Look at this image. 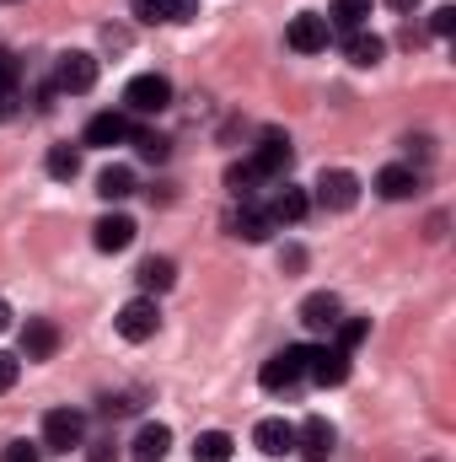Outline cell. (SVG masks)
<instances>
[{"label": "cell", "mask_w": 456, "mask_h": 462, "mask_svg": "<svg viewBox=\"0 0 456 462\" xmlns=\"http://www.w3.org/2000/svg\"><path fill=\"white\" fill-rule=\"evenodd\" d=\"M290 156H296L290 140L269 129V134L258 140V151H252V167H258V178H285V172H290Z\"/></svg>", "instance_id": "ba28073f"}, {"label": "cell", "mask_w": 456, "mask_h": 462, "mask_svg": "<svg viewBox=\"0 0 456 462\" xmlns=\"http://www.w3.org/2000/svg\"><path fill=\"white\" fill-rule=\"evenodd\" d=\"M16 376H22V355L0 349V393H11V387H16Z\"/></svg>", "instance_id": "83f0119b"}, {"label": "cell", "mask_w": 456, "mask_h": 462, "mask_svg": "<svg viewBox=\"0 0 456 462\" xmlns=\"http://www.w3.org/2000/svg\"><path fill=\"white\" fill-rule=\"evenodd\" d=\"M306 371H312V345H290V349H279V355L263 360L258 382H263V393H290Z\"/></svg>", "instance_id": "6da1fadb"}, {"label": "cell", "mask_w": 456, "mask_h": 462, "mask_svg": "<svg viewBox=\"0 0 456 462\" xmlns=\"http://www.w3.org/2000/svg\"><path fill=\"white\" fill-rule=\"evenodd\" d=\"M226 183L247 199V194H252V183H258V167H252V162H247V167H226Z\"/></svg>", "instance_id": "4316f807"}, {"label": "cell", "mask_w": 456, "mask_h": 462, "mask_svg": "<svg viewBox=\"0 0 456 462\" xmlns=\"http://www.w3.org/2000/svg\"><path fill=\"white\" fill-rule=\"evenodd\" d=\"M317 387H343L349 382V349H312V371H306Z\"/></svg>", "instance_id": "9c48e42d"}, {"label": "cell", "mask_w": 456, "mask_h": 462, "mask_svg": "<svg viewBox=\"0 0 456 462\" xmlns=\"http://www.w3.org/2000/svg\"><path fill=\"white\" fill-rule=\"evenodd\" d=\"M49 178L54 183H76L81 178V151L76 145H54L49 151Z\"/></svg>", "instance_id": "cb8c5ba5"}, {"label": "cell", "mask_w": 456, "mask_h": 462, "mask_svg": "<svg viewBox=\"0 0 456 462\" xmlns=\"http://www.w3.org/2000/svg\"><path fill=\"white\" fill-rule=\"evenodd\" d=\"M97 194H103L108 205L129 199V194H134V172H129V167H103V172H97Z\"/></svg>", "instance_id": "603a6c76"}, {"label": "cell", "mask_w": 456, "mask_h": 462, "mask_svg": "<svg viewBox=\"0 0 456 462\" xmlns=\"http://www.w3.org/2000/svg\"><path fill=\"white\" fill-rule=\"evenodd\" d=\"M306 210H312V199H306V189H296V183H285V189L274 194V205H269V221H274V226H296V221H306Z\"/></svg>", "instance_id": "4fadbf2b"}, {"label": "cell", "mask_w": 456, "mask_h": 462, "mask_svg": "<svg viewBox=\"0 0 456 462\" xmlns=\"http://www.w3.org/2000/svg\"><path fill=\"white\" fill-rule=\"evenodd\" d=\"M231 447H236V441H231L226 430H205V436L194 441V462H231Z\"/></svg>", "instance_id": "d4e9b609"}, {"label": "cell", "mask_w": 456, "mask_h": 462, "mask_svg": "<svg viewBox=\"0 0 456 462\" xmlns=\"http://www.w3.org/2000/svg\"><path fill=\"white\" fill-rule=\"evenodd\" d=\"M451 27H456V5H441V11L430 16V32H435V38H451Z\"/></svg>", "instance_id": "1f68e13d"}, {"label": "cell", "mask_w": 456, "mask_h": 462, "mask_svg": "<svg viewBox=\"0 0 456 462\" xmlns=\"http://www.w3.org/2000/svg\"><path fill=\"white\" fill-rule=\"evenodd\" d=\"M59 349V328L49 323V318H27V328H22V355L27 360H49Z\"/></svg>", "instance_id": "5bb4252c"}, {"label": "cell", "mask_w": 456, "mask_h": 462, "mask_svg": "<svg viewBox=\"0 0 456 462\" xmlns=\"http://www.w3.org/2000/svg\"><path fill=\"white\" fill-rule=\"evenodd\" d=\"M92 242H97V247H103V253H123V247H129V242H134V221H129V216H103V221H97V226H92Z\"/></svg>", "instance_id": "9a60e30c"}, {"label": "cell", "mask_w": 456, "mask_h": 462, "mask_svg": "<svg viewBox=\"0 0 456 462\" xmlns=\"http://www.w3.org/2000/svg\"><path fill=\"white\" fill-rule=\"evenodd\" d=\"M11 114V92H0V118Z\"/></svg>", "instance_id": "74e56055"}, {"label": "cell", "mask_w": 456, "mask_h": 462, "mask_svg": "<svg viewBox=\"0 0 456 462\" xmlns=\"http://www.w3.org/2000/svg\"><path fill=\"white\" fill-rule=\"evenodd\" d=\"M414 189H419V172L403 167V162H392V167L376 172V194H381V199H408Z\"/></svg>", "instance_id": "2e32d148"}, {"label": "cell", "mask_w": 456, "mask_h": 462, "mask_svg": "<svg viewBox=\"0 0 456 462\" xmlns=\"http://www.w3.org/2000/svg\"><path fill=\"white\" fill-rule=\"evenodd\" d=\"M333 441H339V430H333V425H328L323 414H312V420H306V425L296 430V447H301V452H306L312 462L328 457V452H333Z\"/></svg>", "instance_id": "7c38bea8"}, {"label": "cell", "mask_w": 456, "mask_h": 462, "mask_svg": "<svg viewBox=\"0 0 456 462\" xmlns=\"http://www.w3.org/2000/svg\"><path fill=\"white\" fill-rule=\"evenodd\" d=\"M252 441H258L263 457H285V452H296V425L290 420H258Z\"/></svg>", "instance_id": "8fae6325"}, {"label": "cell", "mask_w": 456, "mask_h": 462, "mask_svg": "<svg viewBox=\"0 0 456 462\" xmlns=\"http://www.w3.org/2000/svg\"><path fill=\"white\" fill-rule=\"evenodd\" d=\"M123 140H129V118L114 114V108L87 124V145H123Z\"/></svg>", "instance_id": "d6986e66"}, {"label": "cell", "mask_w": 456, "mask_h": 462, "mask_svg": "<svg viewBox=\"0 0 456 462\" xmlns=\"http://www.w3.org/2000/svg\"><path fill=\"white\" fill-rule=\"evenodd\" d=\"M87 462H114V441H92V452H87Z\"/></svg>", "instance_id": "e575fe53"}, {"label": "cell", "mask_w": 456, "mask_h": 462, "mask_svg": "<svg viewBox=\"0 0 456 462\" xmlns=\"http://www.w3.org/2000/svg\"><path fill=\"white\" fill-rule=\"evenodd\" d=\"M5 328H11V307L0 301V334H5Z\"/></svg>", "instance_id": "8d00e7d4"}, {"label": "cell", "mask_w": 456, "mask_h": 462, "mask_svg": "<svg viewBox=\"0 0 456 462\" xmlns=\"http://www.w3.org/2000/svg\"><path fill=\"white\" fill-rule=\"evenodd\" d=\"M11 87H16V54L0 49V92H11Z\"/></svg>", "instance_id": "836d02e7"}, {"label": "cell", "mask_w": 456, "mask_h": 462, "mask_svg": "<svg viewBox=\"0 0 456 462\" xmlns=\"http://www.w3.org/2000/svg\"><path fill=\"white\" fill-rule=\"evenodd\" d=\"M161 11H167V22H194L199 0H161Z\"/></svg>", "instance_id": "f1b7e54d"}, {"label": "cell", "mask_w": 456, "mask_h": 462, "mask_svg": "<svg viewBox=\"0 0 456 462\" xmlns=\"http://www.w3.org/2000/svg\"><path fill=\"white\" fill-rule=\"evenodd\" d=\"M381 54H387V43L376 38V32H349V65H360V70H370V65H381Z\"/></svg>", "instance_id": "44dd1931"}, {"label": "cell", "mask_w": 456, "mask_h": 462, "mask_svg": "<svg viewBox=\"0 0 456 462\" xmlns=\"http://www.w3.org/2000/svg\"><path fill=\"white\" fill-rule=\"evenodd\" d=\"M81 441H87V414H76V409H54V414L43 420V447L70 452V447H81Z\"/></svg>", "instance_id": "52a82bcc"}, {"label": "cell", "mask_w": 456, "mask_h": 462, "mask_svg": "<svg viewBox=\"0 0 456 462\" xmlns=\"http://www.w3.org/2000/svg\"><path fill=\"white\" fill-rule=\"evenodd\" d=\"M333 328H339V349H354L370 339V318H339Z\"/></svg>", "instance_id": "484cf974"}, {"label": "cell", "mask_w": 456, "mask_h": 462, "mask_svg": "<svg viewBox=\"0 0 456 462\" xmlns=\"http://www.w3.org/2000/svg\"><path fill=\"white\" fill-rule=\"evenodd\" d=\"M317 205H323V210H354V205H360V178H354L349 167H328V172L317 178Z\"/></svg>", "instance_id": "5b68a950"}, {"label": "cell", "mask_w": 456, "mask_h": 462, "mask_svg": "<svg viewBox=\"0 0 456 462\" xmlns=\"http://www.w3.org/2000/svg\"><path fill=\"white\" fill-rule=\"evenodd\" d=\"M134 280H140V291H145V296H161V291H172V285H178V263H172V258H145Z\"/></svg>", "instance_id": "ac0fdd59"}, {"label": "cell", "mask_w": 456, "mask_h": 462, "mask_svg": "<svg viewBox=\"0 0 456 462\" xmlns=\"http://www.w3.org/2000/svg\"><path fill=\"white\" fill-rule=\"evenodd\" d=\"M129 11H134L140 22H167V11H161V0H129Z\"/></svg>", "instance_id": "d6a6232c"}, {"label": "cell", "mask_w": 456, "mask_h": 462, "mask_svg": "<svg viewBox=\"0 0 456 462\" xmlns=\"http://www.w3.org/2000/svg\"><path fill=\"white\" fill-rule=\"evenodd\" d=\"M301 323L317 328V334L333 328V323H339V296H333V291H312V296L301 301Z\"/></svg>", "instance_id": "e0dca14e"}, {"label": "cell", "mask_w": 456, "mask_h": 462, "mask_svg": "<svg viewBox=\"0 0 456 462\" xmlns=\"http://www.w3.org/2000/svg\"><path fill=\"white\" fill-rule=\"evenodd\" d=\"M387 5H392V11H403V16H408V11H419V0H387Z\"/></svg>", "instance_id": "d590c367"}, {"label": "cell", "mask_w": 456, "mask_h": 462, "mask_svg": "<svg viewBox=\"0 0 456 462\" xmlns=\"http://www.w3.org/2000/svg\"><path fill=\"white\" fill-rule=\"evenodd\" d=\"M118 339H129V345H145V339H156V328H161V307H156V296H134V301H123L114 318Z\"/></svg>", "instance_id": "7a4b0ae2"}, {"label": "cell", "mask_w": 456, "mask_h": 462, "mask_svg": "<svg viewBox=\"0 0 456 462\" xmlns=\"http://www.w3.org/2000/svg\"><path fill=\"white\" fill-rule=\"evenodd\" d=\"M0 462H43V452H38L32 441H11V447L0 452Z\"/></svg>", "instance_id": "f546056e"}, {"label": "cell", "mask_w": 456, "mask_h": 462, "mask_svg": "<svg viewBox=\"0 0 456 462\" xmlns=\"http://www.w3.org/2000/svg\"><path fill=\"white\" fill-rule=\"evenodd\" d=\"M134 145H140V156H145V162H167V140H161V134H140Z\"/></svg>", "instance_id": "4dcf8cb0"}, {"label": "cell", "mask_w": 456, "mask_h": 462, "mask_svg": "<svg viewBox=\"0 0 456 462\" xmlns=\"http://www.w3.org/2000/svg\"><path fill=\"white\" fill-rule=\"evenodd\" d=\"M231 231H236L242 242H269L274 221H269V210H252V205H242V210L231 216Z\"/></svg>", "instance_id": "ffe728a7"}, {"label": "cell", "mask_w": 456, "mask_h": 462, "mask_svg": "<svg viewBox=\"0 0 456 462\" xmlns=\"http://www.w3.org/2000/svg\"><path fill=\"white\" fill-rule=\"evenodd\" d=\"M328 16H317V11H301V16H290V32H285V43L296 49V54H323L328 49Z\"/></svg>", "instance_id": "8992f818"}, {"label": "cell", "mask_w": 456, "mask_h": 462, "mask_svg": "<svg viewBox=\"0 0 456 462\" xmlns=\"http://www.w3.org/2000/svg\"><path fill=\"white\" fill-rule=\"evenodd\" d=\"M54 87H59V92H70V97L92 92V87H97V54H87V49H70V54H59Z\"/></svg>", "instance_id": "3957f363"}, {"label": "cell", "mask_w": 456, "mask_h": 462, "mask_svg": "<svg viewBox=\"0 0 456 462\" xmlns=\"http://www.w3.org/2000/svg\"><path fill=\"white\" fill-rule=\"evenodd\" d=\"M167 447H172V430L156 425V420H145V425L134 430V441H129V457L134 462H161L167 457Z\"/></svg>", "instance_id": "30bf717a"}, {"label": "cell", "mask_w": 456, "mask_h": 462, "mask_svg": "<svg viewBox=\"0 0 456 462\" xmlns=\"http://www.w3.org/2000/svg\"><path fill=\"white\" fill-rule=\"evenodd\" d=\"M370 16V0H333L328 5V27H343V32H360Z\"/></svg>", "instance_id": "7402d4cb"}, {"label": "cell", "mask_w": 456, "mask_h": 462, "mask_svg": "<svg viewBox=\"0 0 456 462\" xmlns=\"http://www.w3.org/2000/svg\"><path fill=\"white\" fill-rule=\"evenodd\" d=\"M123 103H129V114H161L172 103V81L156 76V70H145V76H134L123 87Z\"/></svg>", "instance_id": "277c9868"}]
</instances>
